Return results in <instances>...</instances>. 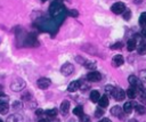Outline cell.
Listing matches in <instances>:
<instances>
[{"mask_svg": "<svg viewBox=\"0 0 146 122\" xmlns=\"http://www.w3.org/2000/svg\"><path fill=\"white\" fill-rule=\"evenodd\" d=\"M100 122H112L110 119H103V120H100Z\"/></svg>", "mask_w": 146, "mask_h": 122, "instance_id": "obj_36", "label": "cell"}, {"mask_svg": "<svg viewBox=\"0 0 146 122\" xmlns=\"http://www.w3.org/2000/svg\"><path fill=\"white\" fill-rule=\"evenodd\" d=\"M127 49H128V51H132V50L136 49V41H135V39L128 40V42H127Z\"/></svg>", "mask_w": 146, "mask_h": 122, "instance_id": "obj_19", "label": "cell"}, {"mask_svg": "<svg viewBox=\"0 0 146 122\" xmlns=\"http://www.w3.org/2000/svg\"><path fill=\"white\" fill-rule=\"evenodd\" d=\"M9 101V97L7 95H5L3 92L0 91V104H6Z\"/></svg>", "mask_w": 146, "mask_h": 122, "instance_id": "obj_26", "label": "cell"}, {"mask_svg": "<svg viewBox=\"0 0 146 122\" xmlns=\"http://www.w3.org/2000/svg\"><path fill=\"white\" fill-rule=\"evenodd\" d=\"M135 109H136V112H137L138 114H141V115L146 114V107L143 106V105H136V106H135Z\"/></svg>", "mask_w": 146, "mask_h": 122, "instance_id": "obj_22", "label": "cell"}, {"mask_svg": "<svg viewBox=\"0 0 146 122\" xmlns=\"http://www.w3.org/2000/svg\"><path fill=\"white\" fill-rule=\"evenodd\" d=\"M0 122H3V121H2V120H1V119H0Z\"/></svg>", "mask_w": 146, "mask_h": 122, "instance_id": "obj_41", "label": "cell"}, {"mask_svg": "<svg viewBox=\"0 0 146 122\" xmlns=\"http://www.w3.org/2000/svg\"><path fill=\"white\" fill-rule=\"evenodd\" d=\"M127 8H125V5L123 3V2H115V3H113L112 5V7H111V10L114 13V14H116V15H119V14H123V11L125 10Z\"/></svg>", "mask_w": 146, "mask_h": 122, "instance_id": "obj_3", "label": "cell"}, {"mask_svg": "<svg viewBox=\"0 0 146 122\" xmlns=\"http://www.w3.org/2000/svg\"><path fill=\"white\" fill-rule=\"evenodd\" d=\"M0 42H1V40H0Z\"/></svg>", "mask_w": 146, "mask_h": 122, "instance_id": "obj_42", "label": "cell"}, {"mask_svg": "<svg viewBox=\"0 0 146 122\" xmlns=\"http://www.w3.org/2000/svg\"><path fill=\"white\" fill-rule=\"evenodd\" d=\"M80 122H90V117H89L88 115L82 114V115L80 116Z\"/></svg>", "mask_w": 146, "mask_h": 122, "instance_id": "obj_32", "label": "cell"}, {"mask_svg": "<svg viewBox=\"0 0 146 122\" xmlns=\"http://www.w3.org/2000/svg\"><path fill=\"white\" fill-rule=\"evenodd\" d=\"M57 113H58L57 108H51V109H47V111H46V114H47V116H49V117H54V116H56Z\"/></svg>", "mask_w": 146, "mask_h": 122, "instance_id": "obj_23", "label": "cell"}, {"mask_svg": "<svg viewBox=\"0 0 146 122\" xmlns=\"http://www.w3.org/2000/svg\"><path fill=\"white\" fill-rule=\"evenodd\" d=\"M114 90H115V88H114L113 86H110V84H108V86H105V91H106L107 93H111V95H112V93L114 92Z\"/></svg>", "mask_w": 146, "mask_h": 122, "instance_id": "obj_31", "label": "cell"}, {"mask_svg": "<svg viewBox=\"0 0 146 122\" xmlns=\"http://www.w3.org/2000/svg\"><path fill=\"white\" fill-rule=\"evenodd\" d=\"M6 122H22V116L18 114H11L8 116Z\"/></svg>", "mask_w": 146, "mask_h": 122, "instance_id": "obj_17", "label": "cell"}, {"mask_svg": "<svg viewBox=\"0 0 146 122\" xmlns=\"http://www.w3.org/2000/svg\"><path fill=\"white\" fill-rule=\"evenodd\" d=\"M141 82H144V83H146V70H141L140 72H139V78H138Z\"/></svg>", "mask_w": 146, "mask_h": 122, "instance_id": "obj_27", "label": "cell"}, {"mask_svg": "<svg viewBox=\"0 0 146 122\" xmlns=\"http://www.w3.org/2000/svg\"><path fill=\"white\" fill-rule=\"evenodd\" d=\"M128 122H137V120H135V119H131V120H129Z\"/></svg>", "mask_w": 146, "mask_h": 122, "instance_id": "obj_39", "label": "cell"}, {"mask_svg": "<svg viewBox=\"0 0 146 122\" xmlns=\"http://www.w3.org/2000/svg\"><path fill=\"white\" fill-rule=\"evenodd\" d=\"M73 114H75V115H78V116H81L82 114H83V108H82V106H76L74 109H73Z\"/></svg>", "mask_w": 146, "mask_h": 122, "instance_id": "obj_25", "label": "cell"}, {"mask_svg": "<svg viewBox=\"0 0 146 122\" xmlns=\"http://www.w3.org/2000/svg\"><path fill=\"white\" fill-rule=\"evenodd\" d=\"M98 103H99V107H102V108L106 107V106L108 105V98H107V96H106V95L102 96V97L99 98Z\"/></svg>", "mask_w": 146, "mask_h": 122, "instance_id": "obj_18", "label": "cell"}, {"mask_svg": "<svg viewBox=\"0 0 146 122\" xmlns=\"http://www.w3.org/2000/svg\"><path fill=\"white\" fill-rule=\"evenodd\" d=\"M122 46H123L122 42H116L112 46V49H120V48H122Z\"/></svg>", "mask_w": 146, "mask_h": 122, "instance_id": "obj_34", "label": "cell"}, {"mask_svg": "<svg viewBox=\"0 0 146 122\" xmlns=\"http://www.w3.org/2000/svg\"><path fill=\"white\" fill-rule=\"evenodd\" d=\"M104 115V111H103V108L102 107H98V108H96V112H95V116L96 117H100V116H103Z\"/></svg>", "mask_w": 146, "mask_h": 122, "instance_id": "obj_30", "label": "cell"}, {"mask_svg": "<svg viewBox=\"0 0 146 122\" xmlns=\"http://www.w3.org/2000/svg\"><path fill=\"white\" fill-rule=\"evenodd\" d=\"M112 95H113V97H114L115 100L120 101V100H123V99H124V97H125V91H124L123 89H121V88H115V90H114V92H113Z\"/></svg>", "mask_w": 146, "mask_h": 122, "instance_id": "obj_8", "label": "cell"}, {"mask_svg": "<svg viewBox=\"0 0 146 122\" xmlns=\"http://www.w3.org/2000/svg\"><path fill=\"white\" fill-rule=\"evenodd\" d=\"M25 86H26V83H25V81L23 79L16 78L15 80H13V82L10 84V89L14 90V91H21V90H23L25 88Z\"/></svg>", "mask_w": 146, "mask_h": 122, "instance_id": "obj_2", "label": "cell"}, {"mask_svg": "<svg viewBox=\"0 0 146 122\" xmlns=\"http://www.w3.org/2000/svg\"><path fill=\"white\" fill-rule=\"evenodd\" d=\"M64 9H65V8H64V6H63L60 2L55 1V2H52V3L50 5V7H49V14H50L51 17L56 18V17L63 15Z\"/></svg>", "mask_w": 146, "mask_h": 122, "instance_id": "obj_1", "label": "cell"}, {"mask_svg": "<svg viewBox=\"0 0 146 122\" xmlns=\"http://www.w3.org/2000/svg\"><path fill=\"white\" fill-rule=\"evenodd\" d=\"M141 35H143V38H146V27L141 30Z\"/></svg>", "mask_w": 146, "mask_h": 122, "instance_id": "obj_35", "label": "cell"}, {"mask_svg": "<svg viewBox=\"0 0 146 122\" xmlns=\"http://www.w3.org/2000/svg\"><path fill=\"white\" fill-rule=\"evenodd\" d=\"M139 24H140L141 26H144V25L146 24V13H143V14L140 15V17H139Z\"/></svg>", "mask_w": 146, "mask_h": 122, "instance_id": "obj_29", "label": "cell"}, {"mask_svg": "<svg viewBox=\"0 0 146 122\" xmlns=\"http://www.w3.org/2000/svg\"><path fill=\"white\" fill-rule=\"evenodd\" d=\"M111 114L113 115V116H121L122 115V108L119 106V105H115V106H113L112 108H111Z\"/></svg>", "mask_w": 146, "mask_h": 122, "instance_id": "obj_14", "label": "cell"}, {"mask_svg": "<svg viewBox=\"0 0 146 122\" xmlns=\"http://www.w3.org/2000/svg\"><path fill=\"white\" fill-rule=\"evenodd\" d=\"M123 112L127 113V114H129V113L132 112V103L131 101L124 103V105H123Z\"/></svg>", "mask_w": 146, "mask_h": 122, "instance_id": "obj_20", "label": "cell"}, {"mask_svg": "<svg viewBox=\"0 0 146 122\" xmlns=\"http://www.w3.org/2000/svg\"><path fill=\"white\" fill-rule=\"evenodd\" d=\"M70 111V101L68 100H64L62 104H60V113L63 115H66Z\"/></svg>", "mask_w": 146, "mask_h": 122, "instance_id": "obj_12", "label": "cell"}, {"mask_svg": "<svg viewBox=\"0 0 146 122\" xmlns=\"http://www.w3.org/2000/svg\"><path fill=\"white\" fill-rule=\"evenodd\" d=\"M140 2H141L140 0H135V3H140Z\"/></svg>", "mask_w": 146, "mask_h": 122, "instance_id": "obj_40", "label": "cell"}, {"mask_svg": "<svg viewBox=\"0 0 146 122\" xmlns=\"http://www.w3.org/2000/svg\"><path fill=\"white\" fill-rule=\"evenodd\" d=\"M123 63H124V59H123L122 55H115L113 57V59H112V65L114 67H119V66L123 65Z\"/></svg>", "mask_w": 146, "mask_h": 122, "instance_id": "obj_10", "label": "cell"}, {"mask_svg": "<svg viewBox=\"0 0 146 122\" xmlns=\"http://www.w3.org/2000/svg\"><path fill=\"white\" fill-rule=\"evenodd\" d=\"M79 88H80V81L74 80V81L70 82V84H68V87H67V90H68L70 92H74V91H76Z\"/></svg>", "mask_w": 146, "mask_h": 122, "instance_id": "obj_11", "label": "cell"}, {"mask_svg": "<svg viewBox=\"0 0 146 122\" xmlns=\"http://www.w3.org/2000/svg\"><path fill=\"white\" fill-rule=\"evenodd\" d=\"M128 81H129V83L131 84V87L136 88L137 90L140 89L141 87H144V86H143V82H141L136 75H130V76L128 78Z\"/></svg>", "mask_w": 146, "mask_h": 122, "instance_id": "obj_5", "label": "cell"}, {"mask_svg": "<svg viewBox=\"0 0 146 122\" xmlns=\"http://www.w3.org/2000/svg\"><path fill=\"white\" fill-rule=\"evenodd\" d=\"M8 111H9V105H8V103H6V104H0V113H1V114H6V113H8Z\"/></svg>", "mask_w": 146, "mask_h": 122, "instance_id": "obj_24", "label": "cell"}, {"mask_svg": "<svg viewBox=\"0 0 146 122\" xmlns=\"http://www.w3.org/2000/svg\"><path fill=\"white\" fill-rule=\"evenodd\" d=\"M122 15H123V18H124L125 21H129V19L131 18V11H130L129 9H125Z\"/></svg>", "mask_w": 146, "mask_h": 122, "instance_id": "obj_28", "label": "cell"}, {"mask_svg": "<svg viewBox=\"0 0 146 122\" xmlns=\"http://www.w3.org/2000/svg\"><path fill=\"white\" fill-rule=\"evenodd\" d=\"M137 96H139V98L143 103H146V88L141 87L140 89H138L137 90Z\"/></svg>", "mask_w": 146, "mask_h": 122, "instance_id": "obj_15", "label": "cell"}, {"mask_svg": "<svg viewBox=\"0 0 146 122\" xmlns=\"http://www.w3.org/2000/svg\"><path fill=\"white\" fill-rule=\"evenodd\" d=\"M89 97H90V100H91L92 103H98V100H99V98H100V93H99L98 90H91Z\"/></svg>", "mask_w": 146, "mask_h": 122, "instance_id": "obj_13", "label": "cell"}, {"mask_svg": "<svg viewBox=\"0 0 146 122\" xmlns=\"http://www.w3.org/2000/svg\"><path fill=\"white\" fill-rule=\"evenodd\" d=\"M50 83H51V81H50V79H48V78H40L38 81H36V84H38V87L40 88V89H48L49 88V86H50Z\"/></svg>", "mask_w": 146, "mask_h": 122, "instance_id": "obj_7", "label": "cell"}, {"mask_svg": "<svg viewBox=\"0 0 146 122\" xmlns=\"http://www.w3.org/2000/svg\"><path fill=\"white\" fill-rule=\"evenodd\" d=\"M73 71H74V67H73V65H72L71 63H64V64L62 65V67H60V72H62V74L65 75V76L71 75V74L73 73Z\"/></svg>", "mask_w": 146, "mask_h": 122, "instance_id": "obj_4", "label": "cell"}, {"mask_svg": "<svg viewBox=\"0 0 146 122\" xmlns=\"http://www.w3.org/2000/svg\"><path fill=\"white\" fill-rule=\"evenodd\" d=\"M36 114H38V115L42 114V109H38V111H36Z\"/></svg>", "mask_w": 146, "mask_h": 122, "instance_id": "obj_38", "label": "cell"}, {"mask_svg": "<svg viewBox=\"0 0 146 122\" xmlns=\"http://www.w3.org/2000/svg\"><path fill=\"white\" fill-rule=\"evenodd\" d=\"M39 122H50L49 120H46V119H41V120H39Z\"/></svg>", "mask_w": 146, "mask_h": 122, "instance_id": "obj_37", "label": "cell"}, {"mask_svg": "<svg viewBox=\"0 0 146 122\" xmlns=\"http://www.w3.org/2000/svg\"><path fill=\"white\" fill-rule=\"evenodd\" d=\"M68 15H70V16H73V17H78V16H79V13H78L76 9H71V10L68 11Z\"/></svg>", "mask_w": 146, "mask_h": 122, "instance_id": "obj_33", "label": "cell"}, {"mask_svg": "<svg viewBox=\"0 0 146 122\" xmlns=\"http://www.w3.org/2000/svg\"><path fill=\"white\" fill-rule=\"evenodd\" d=\"M84 67L88 68V70H95L96 68V63L95 62H91V60H84Z\"/></svg>", "mask_w": 146, "mask_h": 122, "instance_id": "obj_21", "label": "cell"}, {"mask_svg": "<svg viewBox=\"0 0 146 122\" xmlns=\"http://www.w3.org/2000/svg\"><path fill=\"white\" fill-rule=\"evenodd\" d=\"M100 79H102V74L97 71H91L87 75V80L90 82H98V81H100Z\"/></svg>", "mask_w": 146, "mask_h": 122, "instance_id": "obj_6", "label": "cell"}, {"mask_svg": "<svg viewBox=\"0 0 146 122\" xmlns=\"http://www.w3.org/2000/svg\"><path fill=\"white\" fill-rule=\"evenodd\" d=\"M136 48H137L138 54L145 55L146 54V41H144L143 39H139V42L136 43Z\"/></svg>", "mask_w": 146, "mask_h": 122, "instance_id": "obj_9", "label": "cell"}, {"mask_svg": "<svg viewBox=\"0 0 146 122\" xmlns=\"http://www.w3.org/2000/svg\"><path fill=\"white\" fill-rule=\"evenodd\" d=\"M125 95H127L129 98L133 99V98H136V97H137V89H136V88H133V87H130V88L125 91Z\"/></svg>", "mask_w": 146, "mask_h": 122, "instance_id": "obj_16", "label": "cell"}]
</instances>
